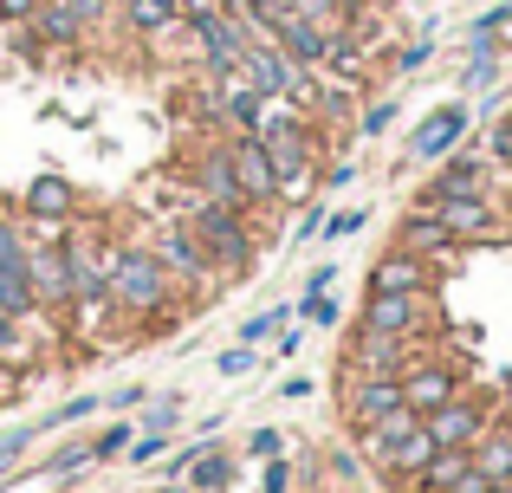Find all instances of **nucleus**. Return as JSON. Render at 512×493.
I'll return each mask as SVG.
<instances>
[{
  "label": "nucleus",
  "mask_w": 512,
  "mask_h": 493,
  "mask_svg": "<svg viewBox=\"0 0 512 493\" xmlns=\"http://www.w3.org/2000/svg\"><path fill=\"white\" fill-rule=\"evenodd\" d=\"M182 228L201 241V253H208L214 266H221V279L253 273V260H260V247H253V215L214 202V195H201V189L182 195Z\"/></svg>",
  "instance_id": "nucleus-1"
},
{
  "label": "nucleus",
  "mask_w": 512,
  "mask_h": 493,
  "mask_svg": "<svg viewBox=\"0 0 512 493\" xmlns=\"http://www.w3.org/2000/svg\"><path fill=\"white\" fill-rule=\"evenodd\" d=\"M111 305H117V318H143V325H156V318L175 305V279L163 273V260H156L143 241H130L124 253H117Z\"/></svg>",
  "instance_id": "nucleus-2"
},
{
  "label": "nucleus",
  "mask_w": 512,
  "mask_h": 493,
  "mask_svg": "<svg viewBox=\"0 0 512 493\" xmlns=\"http://www.w3.org/2000/svg\"><path fill=\"white\" fill-rule=\"evenodd\" d=\"M357 331H370V338H428L435 331V292H370Z\"/></svg>",
  "instance_id": "nucleus-3"
},
{
  "label": "nucleus",
  "mask_w": 512,
  "mask_h": 493,
  "mask_svg": "<svg viewBox=\"0 0 512 493\" xmlns=\"http://www.w3.org/2000/svg\"><path fill=\"white\" fill-rule=\"evenodd\" d=\"M500 182H512V176H500V163H493L487 150H454V156L435 163V176H428V189L415 195V202L435 208V202H454V195H493Z\"/></svg>",
  "instance_id": "nucleus-4"
},
{
  "label": "nucleus",
  "mask_w": 512,
  "mask_h": 493,
  "mask_svg": "<svg viewBox=\"0 0 512 493\" xmlns=\"http://www.w3.org/2000/svg\"><path fill=\"white\" fill-rule=\"evenodd\" d=\"M493 409H500V396H493V390H461L454 403H441L435 416H422V429L435 435V448H474L480 435H487Z\"/></svg>",
  "instance_id": "nucleus-5"
},
{
  "label": "nucleus",
  "mask_w": 512,
  "mask_h": 493,
  "mask_svg": "<svg viewBox=\"0 0 512 493\" xmlns=\"http://www.w3.org/2000/svg\"><path fill=\"white\" fill-rule=\"evenodd\" d=\"M156 253V260H163V273L175 279V286H201V292H221V266L208 260V253H201V241L195 234L182 228V221H175V228H156L150 241H143Z\"/></svg>",
  "instance_id": "nucleus-6"
},
{
  "label": "nucleus",
  "mask_w": 512,
  "mask_h": 493,
  "mask_svg": "<svg viewBox=\"0 0 512 493\" xmlns=\"http://www.w3.org/2000/svg\"><path fill=\"white\" fill-rule=\"evenodd\" d=\"M402 409V377H376V370H344V422L350 429H370V422L396 416Z\"/></svg>",
  "instance_id": "nucleus-7"
},
{
  "label": "nucleus",
  "mask_w": 512,
  "mask_h": 493,
  "mask_svg": "<svg viewBox=\"0 0 512 493\" xmlns=\"http://www.w3.org/2000/svg\"><path fill=\"white\" fill-rule=\"evenodd\" d=\"M467 383H461V364L454 357H422V364L402 370V409H415V416H435L441 403H454Z\"/></svg>",
  "instance_id": "nucleus-8"
},
{
  "label": "nucleus",
  "mask_w": 512,
  "mask_h": 493,
  "mask_svg": "<svg viewBox=\"0 0 512 493\" xmlns=\"http://www.w3.org/2000/svg\"><path fill=\"white\" fill-rule=\"evenodd\" d=\"M467 130H474V111H467V104H441V111H428L422 124H415V137H409V163H441V156H454Z\"/></svg>",
  "instance_id": "nucleus-9"
},
{
  "label": "nucleus",
  "mask_w": 512,
  "mask_h": 493,
  "mask_svg": "<svg viewBox=\"0 0 512 493\" xmlns=\"http://www.w3.org/2000/svg\"><path fill=\"white\" fill-rule=\"evenodd\" d=\"M227 150H234V169H240V189H247L253 215L260 208H279V182H273V156H266L260 137H227Z\"/></svg>",
  "instance_id": "nucleus-10"
},
{
  "label": "nucleus",
  "mask_w": 512,
  "mask_h": 493,
  "mask_svg": "<svg viewBox=\"0 0 512 493\" xmlns=\"http://www.w3.org/2000/svg\"><path fill=\"white\" fill-rule=\"evenodd\" d=\"M370 292H435V260H422L409 247H389L370 266Z\"/></svg>",
  "instance_id": "nucleus-11"
},
{
  "label": "nucleus",
  "mask_w": 512,
  "mask_h": 493,
  "mask_svg": "<svg viewBox=\"0 0 512 493\" xmlns=\"http://www.w3.org/2000/svg\"><path fill=\"white\" fill-rule=\"evenodd\" d=\"M195 189L214 195V202H227V208H247V215H253V202H247V189H240V169H234V150H227V143H214V150L195 156Z\"/></svg>",
  "instance_id": "nucleus-12"
},
{
  "label": "nucleus",
  "mask_w": 512,
  "mask_h": 493,
  "mask_svg": "<svg viewBox=\"0 0 512 493\" xmlns=\"http://www.w3.org/2000/svg\"><path fill=\"white\" fill-rule=\"evenodd\" d=\"M441 228L454 234V241H487L493 228H500V208H493V195H454V202H435Z\"/></svg>",
  "instance_id": "nucleus-13"
},
{
  "label": "nucleus",
  "mask_w": 512,
  "mask_h": 493,
  "mask_svg": "<svg viewBox=\"0 0 512 493\" xmlns=\"http://www.w3.org/2000/svg\"><path fill=\"white\" fill-rule=\"evenodd\" d=\"M266 39H273V46L286 52L292 65H305V72H318V59H325V39H331V33H325L318 20H305V13H286V20H279V26H273Z\"/></svg>",
  "instance_id": "nucleus-14"
},
{
  "label": "nucleus",
  "mask_w": 512,
  "mask_h": 493,
  "mask_svg": "<svg viewBox=\"0 0 512 493\" xmlns=\"http://www.w3.org/2000/svg\"><path fill=\"white\" fill-rule=\"evenodd\" d=\"M396 247L422 253V260H441V253H454V234L441 228V215H435V208H422V202H415V208H409V221L396 228Z\"/></svg>",
  "instance_id": "nucleus-15"
},
{
  "label": "nucleus",
  "mask_w": 512,
  "mask_h": 493,
  "mask_svg": "<svg viewBox=\"0 0 512 493\" xmlns=\"http://www.w3.org/2000/svg\"><path fill=\"white\" fill-rule=\"evenodd\" d=\"M78 208V195H72V182H59V176H39L33 189H26V215H39V221H65Z\"/></svg>",
  "instance_id": "nucleus-16"
},
{
  "label": "nucleus",
  "mask_w": 512,
  "mask_h": 493,
  "mask_svg": "<svg viewBox=\"0 0 512 493\" xmlns=\"http://www.w3.org/2000/svg\"><path fill=\"white\" fill-rule=\"evenodd\" d=\"M124 20L137 33H169V26H182V13H175V0H124Z\"/></svg>",
  "instance_id": "nucleus-17"
},
{
  "label": "nucleus",
  "mask_w": 512,
  "mask_h": 493,
  "mask_svg": "<svg viewBox=\"0 0 512 493\" xmlns=\"http://www.w3.org/2000/svg\"><path fill=\"white\" fill-rule=\"evenodd\" d=\"M292 13H305V20H318L325 33H344V26L357 20V0H292Z\"/></svg>",
  "instance_id": "nucleus-18"
},
{
  "label": "nucleus",
  "mask_w": 512,
  "mask_h": 493,
  "mask_svg": "<svg viewBox=\"0 0 512 493\" xmlns=\"http://www.w3.org/2000/svg\"><path fill=\"white\" fill-rule=\"evenodd\" d=\"M506 26H512V0H506V7H487L474 26H467V46H474V52H493V46H500V33H506Z\"/></svg>",
  "instance_id": "nucleus-19"
},
{
  "label": "nucleus",
  "mask_w": 512,
  "mask_h": 493,
  "mask_svg": "<svg viewBox=\"0 0 512 493\" xmlns=\"http://www.w3.org/2000/svg\"><path fill=\"white\" fill-rule=\"evenodd\" d=\"M130 422H111V429H98L91 435V468H98V461H124V448H130Z\"/></svg>",
  "instance_id": "nucleus-20"
},
{
  "label": "nucleus",
  "mask_w": 512,
  "mask_h": 493,
  "mask_svg": "<svg viewBox=\"0 0 512 493\" xmlns=\"http://www.w3.org/2000/svg\"><path fill=\"white\" fill-rule=\"evenodd\" d=\"M286 305H266V312H253L247 325H240V344H260V338H273V331H286Z\"/></svg>",
  "instance_id": "nucleus-21"
},
{
  "label": "nucleus",
  "mask_w": 512,
  "mask_h": 493,
  "mask_svg": "<svg viewBox=\"0 0 512 493\" xmlns=\"http://www.w3.org/2000/svg\"><path fill=\"white\" fill-rule=\"evenodd\" d=\"M370 228V215L363 208H338V215H325V228H318V241H350V234Z\"/></svg>",
  "instance_id": "nucleus-22"
},
{
  "label": "nucleus",
  "mask_w": 512,
  "mask_h": 493,
  "mask_svg": "<svg viewBox=\"0 0 512 493\" xmlns=\"http://www.w3.org/2000/svg\"><path fill=\"white\" fill-rule=\"evenodd\" d=\"M493 78H500V46H493V52H474V65H467L461 85H467V91H487Z\"/></svg>",
  "instance_id": "nucleus-23"
},
{
  "label": "nucleus",
  "mask_w": 512,
  "mask_h": 493,
  "mask_svg": "<svg viewBox=\"0 0 512 493\" xmlns=\"http://www.w3.org/2000/svg\"><path fill=\"white\" fill-rule=\"evenodd\" d=\"M389 124H396V98H376V104H370V111H363V117H357V137H383V130H389Z\"/></svg>",
  "instance_id": "nucleus-24"
},
{
  "label": "nucleus",
  "mask_w": 512,
  "mask_h": 493,
  "mask_svg": "<svg viewBox=\"0 0 512 493\" xmlns=\"http://www.w3.org/2000/svg\"><path fill=\"white\" fill-rule=\"evenodd\" d=\"M7 266H26V234L0 215V273H7Z\"/></svg>",
  "instance_id": "nucleus-25"
},
{
  "label": "nucleus",
  "mask_w": 512,
  "mask_h": 493,
  "mask_svg": "<svg viewBox=\"0 0 512 493\" xmlns=\"http://www.w3.org/2000/svg\"><path fill=\"white\" fill-rule=\"evenodd\" d=\"M247 455L253 461H279V455H286V435H279V429H253L247 435Z\"/></svg>",
  "instance_id": "nucleus-26"
},
{
  "label": "nucleus",
  "mask_w": 512,
  "mask_h": 493,
  "mask_svg": "<svg viewBox=\"0 0 512 493\" xmlns=\"http://www.w3.org/2000/svg\"><path fill=\"white\" fill-rule=\"evenodd\" d=\"M91 461V442H65L59 455H46V474H72V468H85Z\"/></svg>",
  "instance_id": "nucleus-27"
},
{
  "label": "nucleus",
  "mask_w": 512,
  "mask_h": 493,
  "mask_svg": "<svg viewBox=\"0 0 512 493\" xmlns=\"http://www.w3.org/2000/svg\"><path fill=\"white\" fill-rule=\"evenodd\" d=\"M214 370H221V377H247L253 370V344H227V351L214 357Z\"/></svg>",
  "instance_id": "nucleus-28"
},
{
  "label": "nucleus",
  "mask_w": 512,
  "mask_h": 493,
  "mask_svg": "<svg viewBox=\"0 0 512 493\" xmlns=\"http://www.w3.org/2000/svg\"><path fill=\"white\" fill-rule=\"evenodd\" d=\"M175 409H182V396H156V403L143 409V429H175Z\"/></svg>",
  "instance_id": "nucleus-29"
},
{
  "label": "nucleus",
  "mask_w": 512,
  "mask_h": 493,
  "mask_svg": "<svg viewBox=\"0 0 512 493\" xmlns=\"http://www.w3.org/2000/svg\"><path fill=\"white\" fill-rule=\"evenodd\" d=\"M91 409H98V396H72V403H65V409H52V416H46V429H65V422L91 416Z\"/></svg>",
  "instance_id": "nucleus-30"
},
{
  "label": "nucleus",
  "mask_w": 512,
  "mask_h": 493,
  "mask_svg": "<svg viewBox=\"0 0 512 493\" xmlns=\"http://www.w3.org/2000/svg\"><path fill=\"white\" fill-rule=\"evenodd\" d=\"M428 52H435L428 39H415V46H396V78H402V72H422V65H428Z\"/></svg>",
  "instance_id": "nucleus-31"
},
{
  "label": "nucleus",
  "mask_w": 512,
  "mask_h": 493,
  "mask_svg": "<svg viewBox=\"0 0 512 493\" xmlns=\"http://www.w3.org/2000/svg\"><path fill=\"white\" fill-rule=\"evenodd\" d=\"M260 493H292V461H266V481Z\"/></svg>",
  "instance_id": "nucleus-32"
},
{
  "label": "nucleus",
  "mask_w": 512,
  "mask_h": 493,
  "mask_svg": "<svg viewBox=\"0 0 512 493\" xmlns=\"http://www.w3.org/2000/svg\"><path fill=\"white\" fill-rule=\"evenodd\" d=\"M39 13V0H0V26H26Z\"/></svg>",
  "instance_id": "nucleus-33"
},
{
  "label": "nucleus",
  "mask_w": 512,
  "mask_h": 493,
  "mask_svg": "<svg viewBox=\"0 0 512 493\" xmlns=\"http://www.w3.org/2000/svg\"><path fill=\"white\" fill-rule=\"evenodd\" d=\"M299 312L312 318V325H338V305L331 299H299Z\"/></svg>",
  "instance_id": "nucleus-34"
},
{
  "label": "nucleus",
  "mask_w": 512,
  "mask_h": 493,
  "mask_svg": "<svg viewBox=\"0 0 512 493\" xmlns=\"http://www.w3.org/2000/svg\"><path fill=\"white\" fill-rule=\"evenodd\" d=\"M350 182H357V163H338V169L318 176V189H350Z\"/></svg>",
  "instance_id": "nucleus-35"
},
{
  "label": "nucleus",
  "mask_w": 512,
  "mask_h": 493,
  "mask_svg": "<svg viewBox=\"0 0 512 493\" xmlns=\"http://www.w3.org/2000/svg\"><path fill=\"white\" fill-rule=\"evenodd\" d=\"M331 286H338V273H331V266H318V273L312 279H305V299H325V292Z\"/></svg>",
  "instance_id": "nucleus-36"
},
{
  "label": "nucleus",
  "mask_w": 512,
  "mask_h": 493,
  "mask_svg": "<svg viewBox=\"0 0 512 493\" xmlns=\"http://www.w3.org/2000/svg\"><path fill=\"white\" fill-rule=\"evenodd\" d=\"M448 493H493V481H487V474H480V468H467V474H461V481H454Z\"/></svg>",
  "instance_id": "nucleus-37"
},
{
  "label": "nucleus",
  "mask_w": 512,
  "mask_h": 493,
  "mask_svg": "<svg viewBox=\"0 0 512 493\" xmlns=\"http://www.w3.org/2000/svg\"><path fill=\"white\" fill-rule=\"evenodd\" d=\"M279 396H286V403H305V396H312V377H305V370H299V377H286V383H279Z\"/></svg>",
  "instance_id": "nucleus-38"
},
{
  "label": "nucleus",
  "mask_w": 512,
  "mask_h": 493,
  "mask_svg": "<svg viewBox=\"0 0 512 493\" xmlns=\"http://www.w3.org/2000/svg\"><path fill=\"white\" fill-rule=\"evenodd\" d=\"M143 396H150V390H143V383H130V390H111V409H137Z\"/></svg>",
  "instance_id": "nucleus-39"
},
{
  "label": "nucleus",
  "mask_w": 512,
  "mask_h": 493,
  "mask_svg": "<svg viewBox=\"0 0 512 493\" xmlns=\"http://www.w3.org/2000/svg\"><path fill=\"white\" fill-rule=\"evenodd\" d=\"M331 474H338V481H357V455H331Z\"/></svg>",
  "instance_id": "nucleus-40"
},
{
  "label": "nucleus",
  "mask_w": 512,
  "mask_h": 493,
  "mask_svg": "<svg viewBox=\"0 0 512 493\" xmlns=\"http://www.w3.org/2000/svg\"><path fill=\"white\" fill-rule=\"evenodd\" d=\"M221 7H227V13H240V20H247V7H253V0H221Z\"/></svg>",
  "instance_id": "nucleus-41"
},
{
  "label": "nucleus",
  "mask_w": 512,
  "mask_h": 493,
  "mask_svg": "<svg viewBox=\"0 0 512 493\" xmlns=\"http://www.w3.org/2000/svg\"><path fill=\"white\" fill-rule=\"evenodd\" d=\"M156 493H188V487H182V481H169V487H156Z\"/></svg>",
  "instance_id": "nucleus-42"
},
{
  "label": "nucleus",
  "mask_w": 512,
  "mask_h": 493,
  "mask_svg": "<svg viewBox=\"0 0 512 493\" xmlns=\"http://www.w3.org/2000/svg\"><path fill=\"white\" fill-rule=\"evenodd\" d=\"M500 493H512V481H506V487H500Z\"/></svg>",
  "instance_id": "nucleus-43"
},
{
  "label": "nucleus",
  "mask_w": 512,
  "mask_h": 493,
  "mask_svg": "<svg viewBox=\"0 0 512 493\" xmlns=\"http://www.w3.org/2000/svg\"><path fill=\"white\" fill-rule=\"evenodd\" d=\"M493 493H500V487H493Z\"/></svg>",
  "instance_id": "nucleus-44"
}]
</instances>
